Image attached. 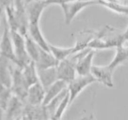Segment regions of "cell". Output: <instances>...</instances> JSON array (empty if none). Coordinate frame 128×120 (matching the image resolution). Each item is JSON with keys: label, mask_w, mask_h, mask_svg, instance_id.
Masks as SVG:
<instances>
[{"label": "cell", "mask_w": 128, "mask_h": 120, "mask_svg": "<svg viewBox=\"0 0 128 120\" xmlns=\"http://www.w3.org/2000/svg\"><path fill=\"white\" fill-rule=\"evenodd\" d=\"M15 4V10L19 12H24L25 3L24 0H14Z\"/></svg>", "instance_id": "cell-22"}, {"label": "cell", "mask_w": 128, "mask_h": 120, "mask_svg": "<svg viewBox=\"0 0 128 120\" xmlns=\"http://www.w3.org/2000/svg\"><path fill=\"white\" fill-rule=\"evenodd\" d=\"M49 51L60 62L68 58L70 56L73 54V46L70 48H62L54 46L50 43Z\"/></svg>", "instance_id": "cell-17"}, {"label": "cell", "mask_w": 128, "mask_h": 120, "mask_svg": "<svg viewBox=\"0 0 128 120\" xmlns=\"http://www.w3.org/2000/svg\"><path fill=\"white\" fill-rule=\"evenodd\" d=\"M24 1L25 5H26V4L29 3V2H32V1H40V0H24Z\"/></svg>", "instance_id": "cell-25"}, {"label": "cell", "mask_w": 128, "mask_h": 120, "mask_svg": "<svg viewBox=\"0 0 128 120\" xmlns=\"http://www.w3.org/2000/svg\"><path fill=\"white\" fill-rule=\"evenodd\" d=\"M58 80L65 81L68 84L76 76V63L70 57L60 61L56 66Z\"/></svg>", "instance_id": "cell-6"}, {"label": "cell", "mask_w": 128, "mask_h": 120, "mask_svg": "<svg viewBox=\"0 0 128 120\" xmlns=\"http://www.w3.org/2000/svg\"><path fill=\"white\" fill-rule=\"evenodd\" d=\"M48 120H52V119H49Z\"/></svg>", "instance_id": "cell-27"}, {"label": "cell", "mask_w": 128, "mask_h": 120, "mask_svg": "<svg viewBox=\"0 0 128 120\" xmlns=\"http://www.w3.org/2000/svg\"><path fill=\"white\" fill-rule=\"evenodd\" d=\"M13 43L16 63L19 68L22 69L31 61L26 48L24 36L18 31H12L11 34Z\"/></svg>", "instance_id": "cell-3"}, {"label": "cell", "mask_w": 128, "mask_h": 120, "mask_svg": "<svg viewBox=\"0 0 128 120\" xmlns=\"http://www.w3.org/2000/svg\"><path fill=\"white\" fill-rule=\"evenodd\" d=\"M38 70L56 67L59 61L54 58L50 51L40 48V54L37 61L34 62Z\"/></svg>", "instance_id": "cell-10"}, {"label": "cell", "mask_w": 128, "mask_h": 120, "mask_svg": "<svg viewBox=\"0 0 128 120\" xmlns=\"http://www.w3.org/2000/svg\"><path fill=\"white\" fill-rule=\"evenodd\" d=\"M98 4L96 1H71L61 5L66 24H70L75 17L86 8L92 5Z\"/></svg>", "instance_id": "cell-4"}, {"label": "cell", "mask_w": 128, "mask_h": 120, "mask_svg": "<svg viewBox=\"0 0 128 120\" xmlns=\"http://www.w3.org/2000/svg\"><path fill=\"white\" fill-rule=\"evenodd\" d=\"M98 4L116 13L128 16V4L124 3L121 1L119 2H106L102 0H99Z\"/></svg>", "instance_id": "cell-18"}, {"label": "cell", "mask_w": 128, "mask_h": 120, "mask_svg": "<svg viewBox=\"0 0 128 120\" xmlns=\"http://www.w3.org/2000/svg\"><path fill=\"white\" fill-rule=\"evenodd\" d=\"M97 81L91 74L84 76H76L75 78L68 84L70 104L73 102L74 100L87 86Z\"/></svg>", "instance_id": "cell-5"}, {"label": "cell", "mask_w": 128, "mask_h": 120, "mask_svg": "<svg viewBox=\"0 0 128 120\" xmlns=\"http://www.w3.org/2000/svg\"><path fill=\"white\" fill-rule=\"evenodd\" d=\"M14 89L18 96L21 99H26L29 86L22 74V69L15 70L13 75Z\"/></svg>", "instance_id": "cell-11"}, {"label": "cell", "mask_w": 128, "mask_h": 120, "mask_svg": "<svg viewBox=\"0 0 128 120\" xmlns=\"http://www.w3.org/2000/svg\"><path fill=\"white\" fill-rule=\"evenodd\" d=\"M68 84L62 80H57L52 85L46 90L44 99L42 105L46 106L51 100L58 96L64 90L68 88Z\"/></svg>", "instance_id": "cell-14"}, {"label": "cell", "mask_w": 128, "mask_h": 120, "mask_svg": "<svg viewBox=\"0 0 128 120\" xmlns=\"http://www.w3.org/2000/svg\"><path fill=\"white\" fill-rule=\"evenodd\" d=\"M22 72L29 88L34 84L39 82L37 68L33 61H31L25 66L22 69Z\"/></svg>", "instance_id": "cell-15"}, {"label": "cell", "mask_w": 128, "mask_h": 120, "mask_svg": "<svg viewBox=\"0 0 128 120\" xmlns=\"http://www.w3.org/2000/svg\"><path fill=\"white\" fill-rule=\"evenodd\" d=\"M48 5L45 0L34 1L25 5L26 16L29 23L40 22L41 15Z\"/></svg>", "instance_id": "cell-8"}, {"label": "cell", "mask_w": 128, "mask_h": 120, "mask_svg": "<svg viewBox=\"0 0 128 120\" xmlns=\"http://www.w3.org/2000/svg\"><path fill=\"white\" fill-rule=\"evenodd\" d=\"M28 34L40 48L49 51V43L41 32L40 22L29 23Z\"/></svg>", "instance_id": "cell-13"}, {"label": "cell", "mask_w": 128, "mask_h": 120, "mask_svg": "<svg viewBox=\"0 0 128 120\" xmlns=\"http://www.w3.org/2000/svg\"><path fill=\"white\" fill-rule=\"evenodd\" d=\"M45 89L40 82L30 86L28 91L26 100L31 106L42 105L45 96Z\"/></svg>", "instance_id": "cell-9"}, {"label": "cell", "mask_w": 128, "mask_h": 120, "mask_svg": "<svg viewBox=\"0 0 128 120\" xmlns=\"http://www.w3.org/2000/svg\"><path fill=\"white\" fill-rule=\"evenodd\" d=\"M114 29L111 26H106L102 31L94 32V37L88 44L89 48L92 50H105L117 48L124 44L121 33L113 34Z\"/></svg>", "instance_id": "cell-1"}, {"label": "cell", "mask_w": 128, "mask_h": 120, "mask_svg": "<svg viewBox=\"0 0 128 120\" xmlns=\"http://www.w3.org/2000/svg\"><path fill=\"white\" fill-rule=\"evenodd\" d=\"M94 54V50L88 48L70 56L76 62V70L78 75L84 76L91 74Z\"/></svg>", "instance_id": "cell-2"}, {"label": "cell", "mask_w": 128, "mask_h": 120, "mask_svg": "<svg viewBox=\"0 0 128 120\" xmlns=\"http://www.w3.org/2000/svg\"><path fill=\"white\" fill-rule=\"evenodd\" d=\"M70 104H70V95H69L68 92L66 94V96L64 98L63 100L61 101V103L60 104L58 107L57 108L53 116H52L51 119L53 120H61L64 113L65 111L67 109L68 106Z\"/></svg>", "instance_id": "cell-20"}, {"label": "cell", "mask_w": 128, "mask_h": 120, "mask_svg": "<svg viewBox=\"0 0 128 120\" xmlns=\"http://www.w3.org/2000/svg\"><path fill=\"white\" fill-rule=\"evenodd\" d=\"M38 74L39 82L43 86L45 91L54 82L58 80L56 67L38 70Z\"/></svg>", "instance_id": "cell-12"}, {"label": "cell", "mask_w": 128, "mask_h": 120, "mask_svg": "<svg viewBox=\"0 0 128 120\" xmlns=\"http://www.w3.org/2000/svg\"><path fill=\"white\" fill-rule=\"evenodd\" d=\"M113 72L114 70L108 64L106 66L93 65L91 74L96 79V81L101 82L106 87L112 88L114 86L112 80Z\"/></svg>", "instance_id": "cell-7"}, {"label": "cell", "mask_w": 128, "mask_h": 120, "mask_svg": "<svg viewBox=\"0 0 128 120\" xmlns=\"http://www.w3.org/2000/svg\"><path fill=\"white\" fill-rule=\"evenodd\" d=\"M121 37H122V40H123L124 42L128 41V26L127 29L125 30L124 32L121 33Z\"/></svg>", "instance_id": "cell-23"}, {"label": "cell", "mask_w": 128, "mask_h": 120, "mask_svg": "<svg viewBox=\"0 0 128 120\" xmlns=\"http://www.w3.org/2000/svg\"><path fill=\"white\" fill-rule=\"evenodd\" d=\"M102 1H106V2H119L121 0H102Z\"/></svg>", "instance_id": "cell-26"}, {"label": "cell", "mask_w": 128, "mask_h": 120, "mask_svg": "<svg viewBox=\"0 0 128 120\" xmlns=\"http://www.w3.org/2000/svg\"><path fill=\"white\" fill-rule=\"evenodd\" d=\"M116 54L113 59L109 64V66L114 71L120 64L128 61V47H124L123 44L116 48Z\"/></svg>", "instance_id": "cell-16"}, {"label": "cell", "mask_w": 128, "mask_h": 120, "mask_svg": "<svg viewBox=\"0 0 128 120\" xmlns=\"http://www.w3.org/2000/svg\"><path fill=\"white\" fill-rule=\"evenodd\" d=\"M12 0H0V3L6 6L8 8L10 7V5L12 3Z\"/></svg>", "instance_id": "cell-24"}, {"label": "cell", "mask_w": 128, "mask_h": 120, "mask_svg": "<svg viewBox=\"0 0 128 120\" xmlns=\"http://www.w3.org/2000/svg\"><path fill=\"white\" fill-rule=\"evenodd\" d=\"M24 38L25 42H26V48L28 54L31 61L36 62L37 61L38 58L40 47L30 37L29 34L26 35V36H24Z\"/></svg>", "instance_id": "cell-19"}, {"label": "cell", "mask_w": 128, "mask_h": 120, "mask_svg": "<svg viewBox=\"0 0 128 120\" xmlns=\"http://www.w3.org/2000/svg\"><path fill=\"white\" fill-rule=\"evenodd\" d=\"M76 1V0H45V2H46V4L48 5V6H50V5H52V4H58V5H61L63 4L67 3V2H71V1ZM80 1H98L99 0H80Z\"/></svg>", "instance_id": "cell-21"}]
</instances>
